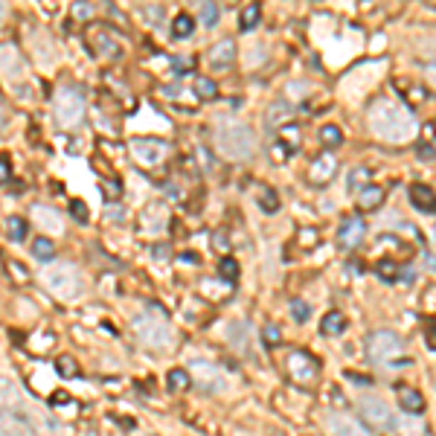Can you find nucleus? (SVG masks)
<instances>
[{"instance_id": "obj_44", "label": "nucleus", "mask_w": 436, "mask_h": 436, "mask_svg": "<svg viewBox=\"0 0 436 436\" xmlns=\"http://www.w3.org/2000/svg\"><path fill=\"white\" fill-rule=\"evenodd\" d=\"M410 99H413V102H422V99H425V97H422V87H413V90H410Z\"/></svg>"}, {"instance_id": "obj_13", "label": "nucleus", "mask_w": 436, "mask_h": 436, "mask_svg": "<svg viewBox=\"0 0 436 436\" xmlns=\"http://www.w3.org/2000/svg\"><path fill=\"white\" fill-rule=\"evenodd\" d=\"M364 236H366V222L361 215H349L344 224H340V233H337V241H340V247L344 251H355V247L364 241Z\"/></svg>"}, {"instance_id": "obj_48", "label": "nucleus", "mask_w": 436, "mask_h": 436, "mask_svg": "<svg viewBox=\"0 0 436 436\" xmlns=\"http://www.w3.org/2000/svg\"><path fill=\"white\" fill-rule=\"evenodd\" d=\"M0 129H4V105H0Z\"/></svg>"}, {"instance_id": "obj_5", "label": "nucleus", "mask_w": 436, "mask_h": 436, "mask_svg": "<svg viewBox=\"0 0 436 436\" xmlns=\"http://www.w3.org/2000/svg\"><path fill=\"white\" fill-rule=\"evenodd\" d=\"M53 111H55V119H58L61 129H73V126H79V119L85 116V97L76 87H58Z\"/></svg>"}, {"instance_id": "obj_45", "label": "nucleus", "mask_w": 436, "mask_h": 436, "mask_svg": "<svg viewBox=\"0 0 436 436\" xmlns=\"http://www.w3.org/2000/svg\"><path fill=\"white\" fill-rule=\"evenodd\" d=\"M427 79L430 85H436V65H427Z\"/></svg>"}, {"instance_id": "obj_10", "label": "nucleus", "mask_w": 436, "mask_h": 436, "mask_svg": "<svg viewBox=\"0 0 436 436\" xmlns=\"http://www.w3.org/2000/svg\"><path fill=\"white\" fill-rule=\"evenodd\" d=\"M190 372H192V376L198 378V384H201V390H204V393H224V390H227V378H224V372L218 369L215 364H209V361H195Z\"/></svg>"}, {"instance_id": "obj_1", "label": "nucleus", "mask_w": 436, "mask_h": 436, "mask_svg": "<svg viewBox=\"0 0 436 436\" xmlns=\"http://www.w3.org/2000/svg\"><path fill=\"white\" fill-rule=\"evenodd\" d=\"M369 129L387 143H410L416 134V119L396 99H378L369 108Z\"/></svg>"}, {"instance_id": "obj_17", "label": "nucleus", "mask_w": 436, "mask_h": 436, "mask_svg": "<svg viewBox=\"0 0 436 436\" xmlns=\"http://www.w3.org/2000/svg\"><path fill=\"white\" fill-rule=\"evenodd\" d=\"M209 65L215 67V70H227L230 65H233V58H236V44L230 41V38H224V41H218L212 50H209Z\"/></svg>"}, {"instance_id": "obj_28", "label": "nucleus", "mask_w": 436, "mask_h": 436, "mask_svg": "<svg viewBox=\"0 0 436 436\" xmlns=\"http://www.w3.org/2000/svg\"><path fill=\"white\" fill-rule=\"evenodd\" d=\"M276 143H283L285 151L300 148V129L297 126H283V129H279V140Z\"/></svg>"}, {"instance_id": "obj_25", "label": "nucleus", "mask_w": 436, "mask_h": 436, "mask_svg": "<svg viewBox=\"0 0 436 436\" xmlns=\"http://www.w3.org/2000/svg\"><path fill=\"white\" fill-rule=\"evenodd\" d=\"M317 140H320L326 148H334V146L344 143V131H340L337 126H323V129L317 131Z\"/></svg>"}, {"instance_id": "obj_19", "label": "nucleus", "mask_w": 436, "mask_h": 436, "mask_svg": "<svg viewBox=\"0 0 436 436\" xmlns=\"http://www.w3.org/2000/svg\"><path fill=\"white\" fill-rule=\"evenodd\" d=\"M381 204H384V190H381V186H376V183L364 186V190L358 192V207L361 209H378Z\"/></svg>"}, {"instance_id": "obj_6", "label": "nucleus", "mask_w": 436, "mask_h": 436, "mask_svg": "<svg viewBox=\"0 0 436 436\" xmlns=\"http://www.w3.org/2000/svg\"><path fill=\"white\" fill-rule=\"evenodd\" d=\"M366 352L376 364H401L404 344L396 332H372L366 340Z\"/></svg>"}, {"instance_id": "obj_30", "label": "nucleus", "mask_w": 436, "mask_h": 436, "mask_svg": "<svg viewBox=\"0 0 436 436\" xmlns=\"http://www.w3.org/2000/svg\"><path fill=\"white\" fill-rule=\"evenodd\" d=\"M393 427H396L401 436H425V425H422V422H413V419H396Z\"/></svg>"}, {"instance_id": "obj_2", "label": "nucleus", "mask_w": 436, "mask_h": 436, "mask_svg": "<svg viewBox=\"0 0 436 436\" xmlns=\"http://www.w3.org/2000/svg\"><path fill=\"white\" fill-rule=\"evenodd\" d=\"M215 148L227 160H251L256 154V134L241 122H224L215 131Z\"/></svg>"}, {"instance_id": "obj_43", "label": "nucleus", "mask_w": 436, "mask_h": 436, "mask_svg": "<svg viewBox=\"0 0 436 436\" xmlns=\"http://www.w3.org/2000/svg\"><path fill=\"white\" fill-rule=\"evenodd\" d=\"M427 347L436 352V326H430V329H427Z\"/></svg>"}, {"instance_id": "obj_46", "label": "nucleus", "mask_w": 436, "mask_h": 436, "mask_svg": "<svg viewBox=\"0 0 436 436\" xmlns=\"http://www.w3.org/2000/svg\"><path fill=\"white\" fill-rule=\"evenodd\" d=\"M76 15H79V18H87V15H90V6H76Z\"/></svg>"}, {"instance_id": "obj_22", "label": "nucleus", "mask_w": 436, "mask_h": 436, "mask_svg": "<svg viewBox=\"0 0 436 436\" xmlns=\"http://www.w3.org/2000/svg\"><path fill=\"white\" fill-rule=\"evenodd\" d=\"M190 387H192L190 369H172L169 372V390L172 393H183V390H190Z\"/></svg>"}, {"instance_id": "obj_8", "label": "nucleus", "mask_w": 436, "mask_h": 436, "mask_svg": "<svg viewBox=\"0 0 436 436\" xmlns=\"http://www.w3.org/2000/svg\"><path fill=\"white\" fill-rule=\"evenodd\" d=\"M288 372H291V378L300 384V387H311L317 381V376H320V366H317V361L311 358L308 352H291L288 355Z\"/></svg>"}, {"instance_id": "obj_12", "label": "nucleus", "mask_w": 436, "mask_h": 436, "mask_svg": "<svg viewBox=\"0 0 436 436\" xmlns=\"http://www.w3.org/2000/svg\"><path fill=\"white\" fill-rule=\"evenodd\" d=\"M326 430L332 436H369V430L358 419H352L347 413H337V410L326 413Z\"/></svg>"}, {"instance_id": "obj_24", "label": "nucleus", "mask_w": 436, "mask_h": 436, "mask_svg": "<svg viewBox=\"0 0 436 436\" xmlns=\"http://www.w3.org/2000/svg\"><path fill=\"white\" fill-rule=\"evenodd\" d=\"M326 334H340L347 329V317L340 315V311H329V315L323 317V326H320Z\"/></svg>"}, {"instance_id": "obj_34", "label": "nucleus", "mask_w": 436, "mask_h": 436, "mask_svg": "<svg viewBox=\"0 0 436 436\" xmlns=\"http://www.w3.org/2000/svg\"><path fill=\"white\" fill-rule=\"evenodd\" d=\"M369 178H372V172L366 169V166H361V169H355L352 172V178H349V183H352V190H364V186H369Z\"/></svg>"}, {"instance_id": "obj_49", "label": "nucleus", "mask_w": 436, "mask_h": 436, "mask_svg": "<svg viewBox=\"0 0 436 436\" xmlns=\"http://www.w3.org/2000/svg\"><path fill=\"white\" fill-rule=\"evenodd\" d=\"M433 134H436V122H433Z\"/></svg>"}, {"instance_id": "obj_29", "label": "nucleus", "mask_w": 436, "mask_h": 436, "mask_svg": "<svg viewBox=\"0 0 436 436\" xmlns=\"http://www.w3.org/2000/svg\"><path fill=\"white\" fill-rule=\"evenodd\" d=\"M192 29H195V21H192L190 15H178L175 23H172V36H175V38H190Z\"/></svg>"}, {"instance_id": "obj_32", "label": "nucleus", "mask_w": 436, "mask_h": 436, "mask_svg": "<svg viewBox=\"0 0 436 436\" xmlns=\"http://www.w3.org/2000/svg\"><path fill=\"white\" fill-rule=\"evenodd\" d=\"M55 369H58L65 378H76V376H79V364H76L70 355H61V358L55 361Z\"/></svg>"}, {"instance_id": "obj_37", "label": "nucleus", "mask_w": 436, "mask_h": 436, "mask_svg": "<svg viewBox=\"0 0 436 436\" xmlns=\"http://www.w3.org/2000/svg\"><path fill=\"white\" fill-rule=\"evenodd\" d=\"M70 212H73V218L79 224H87V218H90V212H87V207H85V201H70Z\"/></svg>"}, {"instance_id": "obj_11", "label": "nucleus", "mask_w": 436, "mask_h": 436, "mask_svg": "<svg viewBox=\"0 0 436 436\" xmlns=\"http://www.w3.org/2000/svg\"><path fill=\"white\" fill-rule=\"evenodd\" d=\"M361 413H364V419H366L369 425H376V427H390V425L396 422L393 413H390V408H387V401L378 398V396L361 398Z\"/></svg>"}, {"instance_id": "obj_31", "label": "nucleus", "mask_w": 436, "mask_h": 436, "mask_svg": "<svg viewBox=\"0 0 436 436\" xmlns=\"http://www.w3.org/2000/svg\"><path fill=\"white\" fill-rule=\"evenodd\" d=\"M6 233H9L12 241H23L26 239V222H23V218H18V215H12L6 222Z\"/></svg>"}, {"instance_id": "obj_15", "label": "nucleus", "mask_w": 436, "mask_h": 436, "mask_svg": "<svg viewBox=\"0 0 436 436\" xmlns=\"http://www.w3.org/2000/svg\"><path fill=\"white\" fill-rule=\"evenodd\" d=\"M0 436H36L33 425L15 410H0Z\"/></svg>"}, {"instance_id": "obj_7", "label": "nucleus", "mask_w": 436, "mask_h": 436, "mask_svg": "<svg viewBox=\"0 0 436 436\" xmlns=\"http://www.w3.org/2000/svg\"><path fill=\"white\" fill-rule=\"evenodd\" d=\"M131 154H134V160L146 169H154L158 163L166 160V154H169V143L166 140H158V137H137L131 140Z\"/></svg>"}, {"instance_id": "obj_39", "label": "nucleus", "mask_w": 436, "mask_h": 436, "mask_svg": "<svg viewBox=\"0 0 436 436\" xmlns=\"http://www.w3.org/2000/svg\"><path fill=\"white\" fill-rule=\"evenodd\" d=\"M396 273H398L396 262H390V259H381V262H378V276H381V279H396Z\"/></svg>"}, {"instance_id": "obj_21", "label": "nucleus", "mask_w": 436, "mask_h": 436, "mask_svg": "<svg viewBox=\"0 0 436 436\" xmlns=\"http://www.w3.org/2000/svg\"><path fill=\"white\" fill-rule=\"evenodd\" d=\"M398 404L408 413H422L425 410V398H422V393H416V390H410V387H398Z\"/></svg>"}, {"instance_id": "obj_9", "label": "nucleus", "mask_w": 436, "mask_h": 436, "mask_svg": "<svg viewBox=\"0 0 436 436\" xmlns=\"http://www.w3.org/2000/svg\"><path fill=\"white\" fill-rule=\"evenodd\" d=\"M0 73H4V79L12 82V85L26 79V61H23V55H21V50L15 44L0 47Z\"/></svg>"}, {"instance_id": "obj_42", "label": "nucleus", "mask_w": 436, "mask_h": 436, "mask_svg": "<svg viewBox=\"0 0 436 436\" xmlns=\"http://www.w3.org/2000/svg\"><path fill=\"white\" fill-rule=\"evenodd\" d=\"M9 178H12V166L6 158H0V183H6Z\"/></svg>"}, {"instance_id": "obj_20", "label": "nucleus", "mask_w": 436, "mask_h": 436, "mask_svg": "<svg viewBox=\"0 0 436 436\" xmlns=\"http://www.w3.org/2000/svg\"><path fill=\"white\" fill-rule=\"evenodd\" d=\"M18 404H21L18 387H15L6 376H0V410H15Z\"/></svg>"}, {"instance_id": "obj_18", "label": "nucleus", "mask_w": 436, "mask_h": 436, "mask_svg": "<svg viewBox=\"0 0 436 436\" xmlns=\"http://www.w3.org/2000/svg\"><path fill=\"white\" fill-rule=\"evenodd\" d=\"M337 172V160L332 158V154H323V158H317L315 163H311V172H308V180L311 183H329Z\"/></svg>"}, {"instance_id": "obj_14", "label": "nucleus", "mask_w": 436, "mask_h": 436, "mask_svg": "<svg viewBox=\"0 0 436 436\" xmlns=\"http://www.w3.org/2000/svg\"><path fill=\"white\" fill-rule=\"evenodd\" d=\"M33 215H36L38 227H41L47 236H58L61 230H65V218H61V212L53 209V207H47V204H36V207H33Z\"/></svg>"}, {"instance_id": "obj_36", "label": "nucleus", "mask_w": 436, "mask_h": 436, "mask_svg": "<svg viewBox=\"0 0 436 436\" xmlns=\"http://www.w3.org/2000/svg\"><path fill=\"white\" fill-rule=\"evenodd\" d=\"M262 337H265V347H279V344H283V332H279L276 326H265Z\"/></svg>"}, {"instance_id": "obj_40", "label": "nucleus", "mask_w": 436, "mask_h": 436, "mask_svg": "<svg viewBox=\"0 0 436 436\" xmlns=\"http://www.w3.org/2000/svg\"><path fill=\"white\" fill-rule=\"evenodd\" d=\"M195 87H198V93H201L204 99H212L215 93H218V90H215V85H212L209 79H198V85H195Z\"/></svg>"}, {"instance_id": "obj_4", "label": "nucleus", "mask_w": 436, "mask_h": 436, "mask_svg": "<svg viewBox=\"0 0 436 436\" xmlns=\"http://www.w3.org/2000/svg\"><path fill=\"white\" fill-rule=\"evenodd\" d=\"M41 283L58 300H73L82 291V276H79V271L73 265H65V262H50L41 271Z\"/></svg>"}, {"instance_id": "obj_26", "label": "nucleus", "mask_w": 436, "mask_h": 436, "mask_svg": "<svg viewBox=\"0 0 436 436\" xmlns=\"http://www.w3.org/2000/svg\"><path fill=\"white\" fill-rule=\"evenodd\" d=\"M259 15H262V9H259V4H251V6H244L241 9V18H239V26L244 29V33H251V29L259 23Z\"/></svg>"}, {"instance_id": "obj_3", "label": "nucleus", "mask_w": 436, "mask_h": 436, "mask_svg": "<svg viewBox=\"0 0 436 436\" xmlns=\"http://www.w3.org/2000/svg\"><path fill=\"white\" fill-rule=\"evenodd\" d=\"M134 334L148 349L163 352V349L172 347V329H169V323L160 311H143V315H137L134 317Z\"/></svg>"}, {"instance_id": "obj_38", "label": "nucleus", "mask_w": 436, "mask_h": 436, "mask_svg": "<svg viewBox=\"0 0 436 436\" xmlns=\"http://www.w3.org/2000/svg\"><path fill=\"white\" fill-rule=\"evenodd\" d=\"M222 273L230 279V283H236V279H239V265H236L230 256H224V259H222Z\"/></svg>"}, {"instance_id": "obj_16", "label": "nucleus", "mask_w": 436, "mask_h": 436, "mask_svg": "<svg viewBox=\"0 0 436 436\" xmlns=\"http://www.w3.org/2000/svg\"><path fill=\"white\" fill-rule=\"evenodd\" d=\"M410 204L419 209V212H427V215H436V192L425 183H413L410 186Z\"/></svg>"}, {"instance_id": "obj_47", "label": "nucleus", "mask_w": 436, "mask_h": 436, "mask_svg": "<svg viewBox=\"0 0 436 436\" xmlns=\"http://www.w3.org/2000/svg\"><path fill=\"white\" fill-rule=\"evenodd\" d=\"M4 18H6V6L0 4V23H4Z\"/></svg>"}, {"instance_id": "obj_27", "label": "nucleus", "mask_w": 436, "mask_h": 436, "mask_svg": "<svg viewBox=\"0 0 436 436\" xmlns=\"http://www.w3.org/2000/svg\"><path fill=\"white\" fill-rule=\"evenodd\" d=\"M256 201H259V207H262L268 215L279 209V198H276L273 190H268V186H259V190H256Z\"/></svg>"}, {"instance_id": "obj_35", "label": "nucleus", "mask_w": 436, "mask_h": 436, "mask_svg": "<svg viewBox=\"0 0 436 436\" xmlns=\"http://www.w3.org/2000/svg\"><path fill=\"white\" fill-rule=\"evenodd\" d=\"M201 23L204 26H215L218 23V6L215 4H204L201 6Z\"/></svg>"}, {"instance_id": "obj_41", "label": "nucleus", "mask_w": 436, "mask_h": 436, "mask_svg": "<svg viewBox=\"0 0 436 436\" xmlns=\"http://www.w3.org/2000/svg\"><path fill=\"white\" fill-rule=\"evenodd\" d=\"M291 317H294L297 323H305V320H308V305H305V303H294V305H291Z\"/></svg>"}, {"instance_id": "obj_33", "label": "nucleus", "mask_w": 436, "mask_h": 436, "mask_svg": "<svg viewBox=\"0 0 436 436\" xmlns=\"http://www.w3.org/2000/svg\"><path fill=\"white\" fill-rule=\"evenodd\" d=\"M297 241H300V247H305V251H311V247H317V241H320V233H317L315 227H305V230H300Z\"/></svg>"}, {"instance_id": "obj_23", "label": "nucleus", "mask_w": 436, "mask_h": 436, "mask_svg": "<svg viewBox=\"0 0 436 436\" xmlns=\"http://www.w3.org/2000/svg\"><path fill=\"white\" fill-rule=\"evenodd\" d=\"M33 254H36L41 262H47V265H50V262L55 259V244H53L47 236H38V239L33 241Z\"/></svg>"}]
</instances>
